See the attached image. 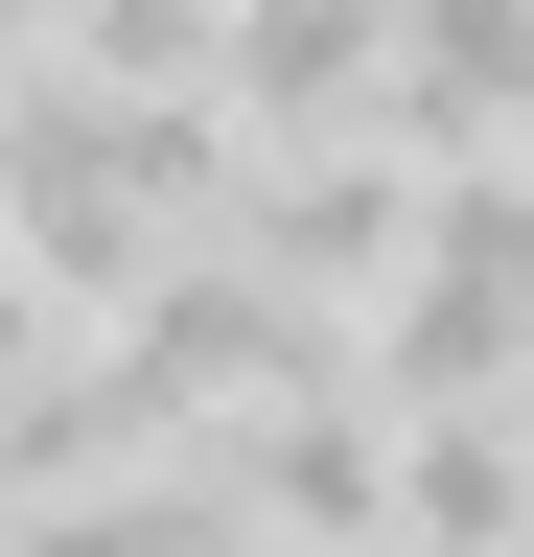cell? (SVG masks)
<instances>
[{"label": "cell", "instance_id": "277c9868", "mask_svg": "<svg viewBox=\"0 0 534 557\" xmlns=\"http://www.w3.org/2000/svg\"><path fill=\"white\" fill-rule=\"evenodd\" d=\"M210 94L256 116V139H349V116H395V0H233V70Z\"/></svg>", "mask_w": 534, "mask_h": 557}, {"label": "cell", "instance_id": "6da1fadb", "mask_svg": "<svg viewBox=\"0 0 534 557\" xmlns=\"http://www.w3.org/2000/svg\"><path fill=\"white\" fill-rule=\"evenodd\" d=\"M233 186H256L233 94H116V70L24 47V94H0V256H24V302H140L186 233H233Z\"/></svg>", "mask_w": 534, "mask_h": 557}, {"label": "cell", "instance_id": "8992f818", "mask_svg": "<svg viewBox=\"0 0 534 557\" xmlns=\"http://www.w3.org/2000/svg\"><path fill=\"white\" fill-rule=\"evenodd\" d=\"M395 116L419 139H534V0H395Z\"/></svg>", "mask_w": 534, "mask_h": 557}, {"label": "cell", "instance_id": "7a4b0ae2", "mask_svg": "<svg viewBox=\"0 0 534 557\" xmlns=\"http://www.w3.org/2000/svg\"><path fill=\"white\" fill-rule=\"evenodd\" d=\"M233 487H256V534H349V557H395V395H372V372L256 395V418H233Z\"/></svg>", "mask_w": 534, "mask_h": 557}, {"label": "cell", "instance_id": "3957f363", "mask_svg": "<svg viewBox=\"0 0 534 557\" xmlns=\"http://www.w3.org/2000/svg\"><path fill=\"white\" fill-rule=\"evenodd\" d=\"M0 557H256V487H233V442H140V465L24 487V534H0Z\"/></svg>", "mask_w": 534, "mask_h": 557}, {"label": "cell", "instance_id": "52a82bcc", "mask_svg": "<svg viewBox=\"0 0 534 557\" xmlns=\"http://www.w3.org/2000/svg\"><path fill=\"white\" fill-rule=\"evenodd\" d=\"M256 557H349V534H256Z\"/></svg>", "mask_w": 534, "mask_h": 557}, {"label": "cell", "instance_id": "5b68a950", "mask_svg": "<svg viewBox=\"0 0 534 557\" xmlns=\"http://www.w3.org/2000/svg\"><path fill=\"white\" fill-rule=\"evenodd\" d=\"M395 557H534V395L395 418Z\"/></svg>", "mask_w": 534, "mask_h": 557}]
</instances>
